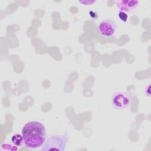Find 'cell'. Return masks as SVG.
Instances as JSON below:
<instances>
[{
    "instance_id": "1",
    "label": "cell",
    "mask_w": 151,
    "mask_h": 151,
    "mask_svg": "<svg viewBox=\"0 0 151 151\" xmlns=\"http://www.w3.org/2000/svg\"><path fill=\"white\" fill-rule=\"evenodd\" d=\"M22 135L27 147L37 149L44 143L46 139V130L42 123L32 121L25 124L22 129Z\"/></svg>"
},
{
    "instance_id": "2",
    "label": "cell",
    "mask_w": 151,
    "mask_h": 151,
    "mask_svg": "<svg viewBox=\"0 0 151 151\" xmlns=\"http://www.w3.org/2000/svg\"><path fill=\"white\" fill-rule=\"evenodd\" d=\"M130 102V97L129 94L125 92H117L111 98L113 106L118 110H123L129 107Z\"/></svg>"
},
{
    "instance_id": "6",
    "label": "cell",
    "mask_w": 151,
    "mask_h": 151,
    "mask_svg": "<svg viewBox=\"0 0 151 151\" xmlns=\"http://www.w3.org/2000/svg\"><path fill=\"white\" fill-rule=\"evenodd\" d=\"M11 142L14 145L17 146H21L24 143V138L22 135L19 134H15L13 135L11 137Z\"/></svg>"
},
{
    "instance_id": "9",
    "label": "cell",
    "mask_w": 151,
    "mask_h": 151,
    "mask_svg": "<svg viewBox=\"0 0 151 151\" xmlns=\"http://www.w3.org/2000/svg\"><path fill=\"white\" fill-rule=\"evenodd\" d=\"M97 1H89V0H86V1H78V2L84 5H91L95 3H96Z\"/></svg>"
},
{
    "instance_id": "4",
    "label": "cell",
    "mask_w": 151,
    "mask_h": 151,
    "mask_svg": "<svg viewBox=\"0 0 151 151\" xmlns=\"http://www.w3.org/2000/svg\"><path fill=\"white\" fill-rule=\"evenodd\" d=\"M117 29L116 22L111 19L102 21L99 25L100 34L104 37H111L114 35Z\"/></svg>"
},
{
    "instance_id": "7",
    "label": "cell",
    "mask_w": 151,
    "mask_h": 151,
    "mask_svg": "<svg viewBox=\"0 0 151 151\" xmlns=\"http://www.w3.org/2000/svg\"><path fill=\"white\" fill-rule=\"evenodd\" d=\"M119 19L124 22H127V19H128V18H129V15L128 14H127L126 12H124V11H120L119 12Z\"/></svg>"
},
{
    "instance_id": "8",
    "label": "cell",
    "mask_w": 151,
    "mask_h": 151,
    "mask_svg": "<svg viewBox=\"0 0 151 151\" xmlns=\"http://www.w3.org/2000/svg\"><path fill=\"white\" fill-rule=\"evenodd\" d=\"M1 150H17V147H16L15 146H13L11 145H9V144L5 143V144H3L1 146Z\"/></svg>"
},
{
    "instance_id": "11",
    "label": "cell",
    "mask_w": 151,
    "mask_h": 151,
    "mask_svg": "<svg viewBox=\"0 0 151 151\" xmlns=\"http://www.w3.org/2000/svg\"><path fill=\"white\" fill-rule=\"evenodd\" d=\"M145 94L146 96L150 97V84L147 85V86L146 87L145 90Z\"/></svg>"
},
{
    "instance_id": "3",
    "label": "cell",
    "mask_w": 151,
    "mask_h": 151,
    "mask_svg": "<svg viewBox=\"0 0 151 151\" xmlns=\"http://www.w3.org/2000/svg\"><path fill=\"white\" fill-rule=\"evenodd\" d=\"M66 142V137H60L57 136H52L47 140L42 149L43 150H57L63 151L65 149Z\"/></svg>"
},
{
    "instance_id": "5",
    "label": "cell",
    "mask_w": 151,
    "mask_h": 151,
    "mask_svg": "<svg viewBox=\"0 0 151 151\" xmlns=\"http://www.w3.org/2000/svg\"><path fill=\"white\" fill-rule=\"evenodd\" d=\"M140 4L137 0H120L116 1L117 6L124 12H130L137 8Z\"/></svg>"
},
{
    "instance_id": "10",
    "label": "cell",
    "mask_w": 151,
    "mask_h": 151,
    "mask_svg": "<svg viewBox=\"0 0 151 151\" xmlns=\"http://www.w3.org/2000/svg\"><path fill=\"white\" fill-rule=\"evenodd\" d=\"M89 15L93 20H96L98 18V14H97V12H96L95 11L90 10L89 11Z\"/></svg>"
}]
</instances>
